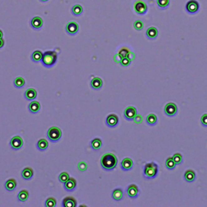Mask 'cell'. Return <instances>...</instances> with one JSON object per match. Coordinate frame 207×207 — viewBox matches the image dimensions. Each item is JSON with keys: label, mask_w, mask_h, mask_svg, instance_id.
<instances>
[{"label": "cell", "mask_w": 207, "mask_h": 207, "mask_svg": "<svg viewBox=\"0 0 207 207\" xmlns=\"http://www.w3.org/2000/svg\"><path fill=\"white\" fill-rule=\"evenodd\" d=\"M118 163V158L113 153H106L100 158V165L105 171H112L115 169Z\"/></svg>", "instance_id": "1"}, {"label": "cell", "mask_w": 207, "mask_h": 207, "mask_svg": "<svg viewBox=\"0 0 207 207\" xmlns=\"http://www.w3.org/2000/svg\"><path fill=\"white\" fill-rule=\"evenodd\" d=\"M58 61V54L54 50L46 51L43 53V57L41 59L42 65L46 68H51L54 66Z\"/></svg>", "instance_id": "2"}, {"label": "cell", "mask_w": 207, "mask_h": 207, "mask_svg": "<svg viewBox=\"0 0 207 207\" xmlns=\"http://www.w3.org/2000/svg\"><path fill=\"white\" fill-rule=\"evenodd\" d=\"M159 172V165L155 162L146 163L143 167V177L147 180H152L157 176Z\"/></svg>", "instance_id": "3"}, {"label": "cell", "mask_w": 207, "mask_h": 207, "mask_svg": "<svg viewBox=\"0 0 207 207\" xmlns=\"http://www.w3.org/2000/svg\"><path fill=\"white\" fill-rule=\"evenodd\" d=\"M62 132L57 126H52L47 131V137L51 142H57L62 138Z\"/></svg>", "instance_id": "4"}, {"label": "cell", "mask_w": 207, "mask_h": 207, "mask_svg": "<svg viewBox=\"0 0 207 207\" xmlns=\"http://www.w3.org/2000/svg\"><path fill=\"white\" fill-rule=\"evenodd\" d=\"M10 147L14 151H18L20 150L23 147V145H24V140L20 136H14L13 137H12L10 140Z\"/></svg>", "instance_id": "5"}, {"label": "cell", "mask_w": 207, "mask_h": 207, "mask_svg": "<svg viewBox=\"0 0 207 207\" xmlns=\"http://www.w3.org/2000/svg\"><path fill=\"white\" fill-rule=\"evenodd\" d=\"M134 11L138 15H145L147 12L148 7L146 2L142 0H137L133 5Z\"/></svg>", "instance_id": "6"}, {"label": "cell", "mask_w": 207, "mask_h": 207, "mask_svg": "<svg viewBox=\"0 0 207 207\" xmlns=\"http://www.w3.org/2000/svg\"><path fill=\"white\" fill-rule=\"evenodd\" d=\"M177 105L175 103H172V102L167 103L164 107V113L166 114V116L170 117V118L175 117L177 114Z\"/></svg>", "instance_id": "7"}, {"label": "cell", "mask_w": 207, "mask_h": 207, "mask_svg": "<svg viewBox=\"0 0 207 207\" xmlns=\"http://www.w3.org/2000/svg\"><path fill=\"white\" fill-rule=\"evenodd\" d=\"M126 193H127L128 197H130L131 199H136L140 195V190L137 187V185L134 184L128 185L126 188Z\"/></svg>", "instance_id": "8"}, {"label": "cell", "mask_w": 207, "mask_h": 207, "mask_svg": "<svg viewBox=\"0 0 207 207\" xmlns=\"http://www.w3.org/2000/svg\"><path fill=\"white\" fill-rule=\"evenodd\" d=\"M79 31V25L75 21H70L66 26V32L70 36H75Z\"/></svg>", "instance_id": "9"}, {"label": "cell", "mask_w": 207, "mask_h": 207, "mask_svg": "<svg viewBox=\"0 0 207 207\" xmlns=\"http://www.w3.org/2000/svg\"><path fill=\"white\" fill-rule=\"evenodd\" d=\"M106 126L109 128H115L119 123V118L118 115L114 113H111L107 116L105 121Z\"/></svg>", "instance_id": "10"}, {"label": "cell", "mask_w": 207, "mask_h": 207, "mask_svg": "<svg viewBox=\"0 0 207 207\" xmlns=\"http://www.w3.org/2000/svg\"><path fill=\"white\" fill-rule=\"evenodd\" d=\"M199 3L196 0H189V2L186 3V11L190 14H195L199 10Z\"/></svg>", "instance_id": "11"}, {"label": "cell", "mask_w": 207, "mask_h": 207, "mask_svg": "<svg viewBox=\"0 0 207 207\" xmlns=\"http://www.w3.org/2000/svg\"><path fill=\"white\" fill-rule=\"evenodd\" d=\"M137 109L133 106H129L124 111V118H126L127 121H133L137 115Z\"/></svg>", "instance_id": "12"}, {"label": "cell", "mask_w": 207, "mask_h": 207, "mask_svg": "<svg viewBox=\"0 0 207 207\" xmlns=\"http://www.w3.org/2000/svg\"><path fill=\"white\" fill-rule=\"evenodd\" d=\"M64 189L67 192H73L75 190L76 186H77V181L75 178L70 177L67 181L63 184Z\"/></svg>", "instance_id": "13"}, {"label": "cell", "mask_w": 207, "mask_h": 207, "mask_svg": "<svg viewBox=\"0 0 207 207\" xmlns=\"http://www.w3.org/2000/svg\"><path fill=\"white\" fill-rule=\"evenodd\" d=\"M41 108V106L40 102L36 101V100H32L28 104V111L32 114H36L40 112Z\"/></svg>", "instance_id": "14"}, {"label": "cell", "mask_w": 207, "mask_h": 207, "mask_svg": "<svg viewBox=\"0 0 207 207\" xmlns=\"http://www.w3.org/2000/svg\"><path fill=\"white\" fill-rule=\"evenodd\" d=\"M30 24L34 30H40L43 26V20L40 16H35L31 20Z\"/></svg>", "instance_id": "15"}, {"label": "cell", "mask_w": 207, "mask_h": 207, "mask_svg": "<svg viewBox=\"0 0 207 207\" xmlns=\"http://www.w3.org/2000/svg\"><path fill=\"white\" fill-rule=\"evenodd\" d=\"M133 167V162L130 158H125L121 163V168L123 171H130Z\"/></svg>", "instance_id": "16"}, {"label": "cell", "mask_w": 207, "mask_h": 207, "mask_svg": "<svg viewBox=\"0 0 207 207\" xmlns=\"http://www.w3.org/2000/svg\"><path fill=\"white\" fill-rule=\"evenodd\" d=\"M90 86H91V88L93 90L99 91V90L101 89L102 87H103V80L99 77L93 78V79L91 80Z\"/></svg>", "instance_id": "17"}, {"label": "cell", "mask_w": 207, "mask_h": 207, "mask_svg": "<svg viewBox=\"0 0 207 207\" xmlns=\"http://www.w3.org/2000/svg\"><path fill=\"white\" fill-rule=\"evenodd\" d=\"M24 96L25 98V100H28V101H32V100H35L37 96V92L34 88H28L24 92Z\"/></svg>", "instance_id": "18"}, {"label": "cell", "mask_w": 207, "mask_h": 207, "mask_svg": "<svg viewBox=\"0 0 207 207\" xmlns=\"http://www.w3.org/2000/svg\"><path fill=\"white\" fill-rule=\"evenodd\" d=\"M62 205L63 207H76L77 201L73 197H66L62 200Z\"/></svg>", "instance_id": "19"}, {"label": "cell", "mask_w": 207, "mask_h": 207, "mask_svg": "<svg viewBox=\"0 0 207 207\" xmlns=\"http://www.w3.org/2000/svg\"><path fill=\"white\" fill-rule=\"evenodd\" d=\"M124 197V191L123 189H121V188H117L112 192V198L114 200V201H120L123 199Z\"/></svg>", "instance_id": "20"}, {"label": "cell", "mask_w": 207, "mask_h": 207, "mask_svg": "<svg viewBox=\"0 0 207 207\" xmlns=\"http://www.w3.org/2000/svg\"><path fill=\"white\" fill-rule=\"evenodd\" d=\"M34 175V171L32 167H24L23 169L22 172H21V176H22V178L25 181H29V180L32 179Z\"/></svg>", "instance_id": "21"}, {"label": "cell", "mask_w": 207, "mask_h": 207, "mask_svg": "<svg viewBox=\"0 0 207 207\" xmlns=\"http://www.w3.org/2000/svg\"><path fill=\"white\" fill-rule=\"evenodd\" d=\"M4 187H5V189H6L7 191H14L15 189H16V187H17V182H16V180L13 179V178L8 179L7 181L5 182V184H4Z\"/></svg>", "instance_id": "22"}, {"label": "cell", "mask_w": 207, "mask_h": 207, "mask_svg": "<svg viewBox=\"0 0 207 207\" xmlns=\"http://www.w3.org/2000/svg\"><path fill=\"white\" fill-rule=\"evenodd\" d=\"M184 179L185 181H187L189 183L193 182L196 179V173L195 171L192 169H189L185 171L184 174Z\"/></svg>", "instance_id": "23"}, {"label": "cell", "mask_w": 207, "mask_h": 207, "mask_svg": "<svg viewBox=\"0 0 207 207\" xmlns=\"http://www.w3.org/2000/svg\"><path fill=\"white\" fill-rule=\"evenodd\" d=\"M158 29L155 27H150L147 30V32H146V35L147 36L148 39L150 40H155L156 39L158 36Z\"/></svg>", "instance_id": "24"}, {"label": "cell", "mask_w": 207, "mask_h": 207, "mask_svg": "<svg viewBox=\"0 0 207 207\" xmlns=\"http://www.w3.org/2000/svg\"><path fill=\"white\" fill-rule=\"evenodd\" d=\"M49 147V142L48 140L45 139V138H41L37 141L36 143V148H37L40 152H45L48 149Z\"/></svg>", "instance_id": "25"}, {"label": "cell", "mask_w": 207, "mask_h": 207, "mask_svg": "<svg viewBox=\"0 0 207 207\" xmlns=\"http://www.w3.org/2000/svg\"><path fill=\"white\" fill-rule=\"evenodd\" d=\"M42 57H43V53L41 50H35L31 55V60L35 63L41 62Z\"/></svg>", "instance_id": "26"}, {"label": "cell", "mask_w": 207, "mask_h": 207, "mask_svg": "<svg viewBox=\"0 0 207 207\" xmlns=\"http://www.w3.org/2000/svg\"><path fill=\"white\" fill-rule=\"evenodd\" d=\"M28 197H29V193H28V190L23 189V190H20L19 192L18 195H17V199H18L19 201L24 202L28 199Z\"/></svg>", "instance_id": "27"}, {"label": "cell", "mask_w": 207, "mask_h": 207, "mask_svg": "<svg viewBox=\"0 0 207 207\" xmlns=\"http://www.w3.org/2000/svg\"><path fill=\"white\" fill-rule=\"evenodd\" d=\"M146 122H147V124L148 126H155L158 122L157 116L153 113L149 114V115L147 117V118H146Z\"/></svg>", "instance_id": "28"}, {"label": "cell", "mask_w": 207, "mask_h": 207, "mask_svg": "<svg viewBox=\"0 0 207 207\" xmlns=\"http://www.w3.org/2000/svg\"><path fill=\"white\" fill-rule=\"evenodd\" d=\"M102 147V140L99 137H95L91 141V147L94 151H98Z\"/></svg>", "instance_id": "29"}, {"label": "cell", "mask_w": 207, "mask_h": 207, "mask_svg": "<svg viewBox=\"0 0 207 207\" xmlns=\"http://www.w3.org/2000/svg\"><path fill=\"white\" fill-rule=\"evenodd\" d=\"M83 12H84V9H83V7L79 4H76L75 6H73V7L71 8V13L73 16H79L83 14Z\"/></svg>", "instance_id": "30"}, {"label": "cell", "mask_w": 207, "mask_h": 207, "mask_svg": "<svg viewBox=\"0 0 207 207\" xmlns=\"http://www.w3.org/2000/svg\"><path fill=\"white\" fill-rule=\"evenodd\" d=\"M25 85V80L22 77H17L14 80V87L16 88H22Z\"/></svg>", "instance_id": "31"}, {"label": "cell", "mask_w": 207, "mask_h": 207, "mask_svg": "<svg viewBox=\"0 0 207 207\" xmlns=\"http://www.w3.org/2000/svg\"><path fill=\"white\" fill-rule=\"evenodd\" d=\"M165 164H166V167H167L168 170L175 169L176 165V163H175V161H174L173 158H172V157L167 158V159H166Z\"/></svg>", "instance_id": "32"}, {"label": "cell", "mask_w": 207, "mask_h": 207, "mask_svg": "<svg viewBox=\"0 0 207 207\" xmlns=\"http://www.w3.org/2000/svg\"><path fill=\"white\" fill-rule=\"evenodd\" d=\"M156 2L160 9H166L169 6L170 0H157Z\"/></svg>", "instance_id": "33"}, {"label": "cell", "mask_w": 207, "mask_h": 207, "mask_svg": "<svg viewBox=\"0 0 207 207\" xmlns=\"http://www.w3.org/2000/svg\"><path fill=\"white\" fill-rule=\"evenodd\" d=\"M45 205L46 207H55L57 205V200L53 197H48L46 201Z\"/></svg>", "instance_id": "34"}, {"label": "cell", "mask_w": 207, "mask_h": 207, "mask_svg": "<svg viewBox=\"0 0 207 207\" xmlns=\"http://www.w3.org/2000/svg\"><path fill=\"white\" fill-rule=\"evenodd\" d=\"M69 178H70V175H69V173H67L66 171H63L62 173H60L59 176H58V181H59L60 183L64 184L68 179H69Z\"/></svg>", "instance_id": "35"}, {"label": "cell", "mask_w": 207, "mask_h": 207, "mask_svg": "<svg viewBox=\"0 0 207 207\" xmlns=\"http://www.w3.org/2000/svg\"><path fill=\"white\" fill-rule=\"evenodd\" d=\"M172 158H173L174 161H175L176 165H180V164L183 163V156H182V155H181V153L174 154Z\"/></svg>", "instance_id": "36"}, {"label": "cell", "mask_w": 207, "mask_h": 207, "mask_svg": "<svg viewBox=\"0 0 207 207\" xmlns=\"http://www.w3.org/2000/svg\"><path fill=\"white\" fill-rule=\"evenodd\" d=\"M129 53H130V50H129V49L126 48V47H122V48L119 50V52H118V55L122 58H126V57H128Z\"/></svg>", "instance_id": "37"}, {"label": "cell", "mask_w": 207, "mask_h": 207, "mask_svg": "<svg viewBox=\"0 0 207 207\" xmlns=\"http://www.w3.org/2000/svg\"><path fill=\"white\" fill-rule=\"evenodd\" d=\"M133 28H135L137 31H141L144 28L143 22H142L141 20H136L135 22L133 23Z\"/></svg>", "instance_id": "38"}, {"label": "cell", "mask_w": 207, "mask_h": 207, "mask_svg": "<svg viewBox=\"0 0 207 207\" xmlns=\"http://www.w3.org/2000/svg\"><path fill=\"white\" fill-rule=\"evenodd\" d=\"M131 60L129 59L128 57H126V58H122V60H121V62H120V64L122 65V66H129L130 64H131Z\"/></svg>", "instance_id": "39"}, {"label": "cell", "mask_w": 207, "mask_h": 207, "mask_svg": "<svg viewBox=\"0 0 207 207\" xmlns=\"http://www.w3.org/2000/svg\"><path fill=\"white\" fill-rule=\"evenodd\" d=\"M78 168H79V170L80 171H84L88 168V165H87V163H86L85 162H80V163L78 164Z\"/></svg>", "instance_id": "40"}, {"label": "cell", "mask_w": 207, "mask_h": 207, "mask_svg": "<svg viewBox=\"0 0 207 207\" xmlns=\"http://www.w3.org/2000/svg\"><path fill=\"white\" fill-rule=\"evenodd\" d=\"M201 126L203 127H207V113L203 114L201 118Z\"/></svg>", "instance_id": "41"}, {"label": "cell", "mask_w": 207, "mask_h": 207, "mask_svg": "<svg viewBox=\"0 0 207 207\" xmlns=\"http://www.w3.org/2000/svg\"><path fill=\"white\" fill-rule=\"evenodd\" d=\"M133 121H134V122H135L136 124L142 123V117L140 114H137L135 117V118L133 119Z\"/></svg>", "instance_id": "42"}, {"label": "cell", "mask_w": 207, "mask_h": 207, "mask_svg": "<svg viewBox=\"0 0 207 207\" xmlns=\"http://www.w3.org/2000/svg\"><path fill=\"white\" fill-rule=\"evenodd\" d=\"M121 60H122V58L118 55V54H116V55L114 56V61H115L117 63H120V62H121Z\"/></svg>", "instance_id": "43"}, {"label": "cell", "mask_w": 207, "mask_h": 207, "mask_svg": "<svg viewBox=\"0 0 207 207\" xmlns=\"http://www.w3.org/2000/svg\"><path fill=\"white\" fill-rule=\"evenodd\" d=\"M128 58H129V59L132 61V60L134 59V58H135V55H134V54H133V53H132V52L130 51V53H129V55H128Z\"/></svg>", "instance_id": "44"}, {"label": "cell", "mask_w": 207, "mask_h": 207, "mask_svg": "<svg viewBox=\"0 0 207 207\" xmlns=\"http://www.w3.org/2000/svg\"><path fill=\"white\" fill-rule=\"evenodd\" d=\"M4 44H5V41H4L3 38H0V49H2L3 47Z\"/></svg>", "instance_id": "45"}, {"label": "cell", "mask_w": 207, "mask_h": 207, "mask_svg": "<svg viewBox=\"0 0 207 207\" xmlns=\"http://www.w3.org/2000/svg\"><path fill=\"white\" fill-rule=\"evenodd\" d=\"M3 37V32H2V31L1 29H0V38H2Z\"/></svg>", "instance_id": "46"}, {"label": "cell", "mask_w": 207, "mask_h": 207, "mask_svg": "<svg viewBox=\"0 0 207 207\" xmlns=\"http://www.w3.org/2000/svg\"><path fill=\"white\" fill-rule=\"evenodd\" d=\"M40 1L42 2H47V1H49V0H40Z\"/></svg>", "instance_id": "47"}]
</instances>
